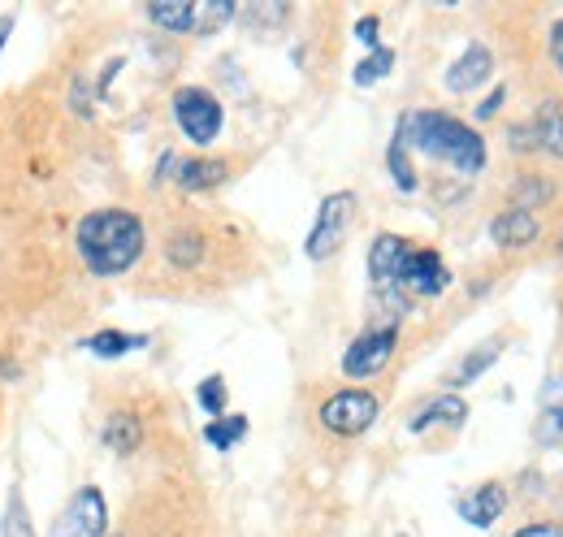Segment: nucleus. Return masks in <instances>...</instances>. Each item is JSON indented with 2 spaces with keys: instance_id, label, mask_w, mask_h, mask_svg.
<instances>
[{
  "instance_id": "1",
  "label": "nucleus",
  "mask_w": 563,
  "mask_h": 537,
  "mask_svg": "<svg viewBox=\"0 0 563 537\" xmlns=\"http://www.w3.org/2000/svg\"><path fill=\"white\" fill-rule=\"evenodd\" d=\"M74 248L82 256V265L100 277H118L126 268H135V261L147 248L143 221L131 208H96L78 221L74 230Z\"/></svg>"
},
{
  "instance_id": "2",
  "label": "nucleus",
  "mask_w": 563,
  "mask_h": 537,
  "mask_svg": "<svg viewBox=\"0 0 563 537\" xmlns=\"http://www.w3.org/2000/svg\"><path fill=\"white\" fill-rule=\"evenodd\" d=\"M399 139L404 147H417L433 161H446L455 165L460 174H482L486 169V139L473 131L468 122L460 118H446V113H433V109H417L399 122Z\"/></svg>"
},
{
  "instance_id": "3",
  "label": "nucleus",
  "mask_w": 563,
  "mask_h": 537,
  "mask_svg": "<svg viewBox=\"0 0 563 537\" xmlns=\"http://www.w3.org/2000/svg\"><path fill=\"white\" fill-rule=\"evenodd\" d=\"M412 252L408 239L399 234H377L373 248H368V277H373V291L377 299L390 308V313H404L408 308V295L399 291V268H404V256Z\"/></svg>"
},
{
  "instance_id": "4",
  "label": "nucleus",
  "mask_w": 563,
  "mask_h": 537,
  "mask_svg": "<svg viewBox=\"0 0 563 537\" xmlns=\"http://www.w3.org/2000/svg\"><path fill=\"white\" fill-rule=\"evenodd\" d=\"M352 217H355L352 191L325 196L321 208H317V226L308 230V243H303L308 261H330V256L343 248V239H347V230H352Z\"/></svg>"
},
{
  "instance_id": "5",
  "label": "nucleus",
  "mask_w": 563,
  "mask_h": 537,
  "mask_svg": "<svg viewBox=\"0 0 563 537\" xmlns=\"http://www.w3.org/2000/svg\"><path fill=\"white\" fill-rule=\"evenodd\" d=\"M174 122L191 143H212L221 134L225 113H221V100L209 87H178L174 91Z\"/></svg>"
},
{
  "instance_id": "6",
  "label": "nucleus",
  "mask_w": 563,
  "mask_h": 537,
  "mask_svg": "<svg viewBox=\"0 0 563 537\" xmlns=\"http://www.w3.org/2000/svg\"><path fill=\"white\" fill-rule=\"evenodd\" d=\"M109 534V503L96 485L74 490V498L62 507V516L53 520L48 537H104Z\"/></svg>"
},
{
  "instance_id": "7",
  "label": "nucleus",
  "mask_w": 563,
  "mask_h": 537,
  "mask_svg": "<svg viewBox=\"0 0 563 537\" xmlns=\"http://www.w3.org/2000/svg\"><path fill=\"white\" fill-rule=\"evenodd\" d=\"M377 412H382L377 395H368V391H339V395H330V399L321 403V425L330 434H339V438H355V434H364L377 420Z\"/></svg>"
},
{
  "instance_id": "8",
  "label": "nucleus",
  "mask_w": 563,
  "mask_h": 537,
  "mask_svg": "<svg viewBox=\"0 0 563 537\" xmlns=\"http://www.w3.org/2000/svg\"><path fill=\"white\" fill-rule=\"evenodd\" d=\"M395 347H399V326H382V330L360 335L352 347L343 351V373H347V377H377V373L390 364Z\"/></svg>"
},
{
  "instance_id": "9",
  "label": "nucleus",
  "mask_w": 563,
  "mask_h": 537,
  "mask_svg": "<svg viewBox=\"0 0 563 537\" xmlns=\"http://www.w3.org/2000/svg\"><path fill=\"white\" fill-rule=\"evenodd\" d=\"M451 286V268H446V261L438 256V252H408L404 256V268H399V291L412 299V295H421V299H429V295H442Z\"/></svg>"
},
{
  "instance_id": "10",
  "label": "nucleus",
  "mask_w": 563,
  "mask_h": 537,
  "mask_svg": "<svg viewBox=\"0 0 563 537\" xmlns=\"http://www.w3.org/2000/svg\"><path fill=\"white\" fill-rule=\"evenodd\" d=\"M494 74V53L486 48V44H468L464 48V57L460 62H451V69H446V91H455V96H464V91H477L482 83H490Z\"/></svg>"
},
{
  "instance_id": "11",
  "label": "nucleus",
  "mask_w": 563,
  "mask_h": 537,
  "mask_svg": "<svg viewBox=\"0 0 563 537\" xmlns=\"http://www.w3.org/2000/svg\"><path fill=\"white\" fill-rule=\"evenodd\" d=\"M503 507H507V490H503L498 481H486L482 490H473L468 498H460V516H464L473 529H490L494 520L503 516Z\"/></svg>"
},
{
  "instance_id": "12",
  "label": "nucleus",
  "mask_w": 563,
  "mask_h": 537,
  "mask_svg": "<svg viewBox=\"0 0 563 537\" xmlns=\"http://www.w3.org/2000/svg\"><path fill=\"white\" fill-rule=\"evenodd\" d=\"M490 239L498 248H529L533 239H538V217L529 212V208H507V212H498L490 226Z\"/></svg>"
},
{
  "instance_id": "13",
  "label": "nucleus",
  "mask_w": 563,
  "mask_h": 537,
  "mask_svg": "<svg viewBox=\"0 0 563 537\" xmlns=\"http://www.w3.org/2000/svg\"><path fill=\"white\" fill-rule=\"evenodd\" d=\"M538 442L563 447V377H551L542 386V407H538Z\"/></svg>"
},
{
  "instance_id": "14",
  "label": "nucleus",
  "mask_w": 563,
  "mask_h": 537,
  "mask_svg": "<svg viewBox=\"0 0 563 537\" xmlns=\"http://www.w3.org/2000/svg\"><path fill=\"white\" fill-rule=\"evenodd\" d=\"M464 420H468V403L451 391V395H438V399L424 403L421 412L408 420V429H412V434H424L429 425H464Z\"/></svg>"
},
{
  "instance_id": "15",
  "label": "nucleus",
  "mask_w": 563,
  "mask_h": 537,
  "mask_svg": "<svg viewBox=\"0 0 563 537\" xmlns=\"http://www.w3.org/2000/svg\"><path fill=\"white\" fill-rule=\"evenodd\" d=\"M104 447L113 451V456H135L143 442V425L135 412H113L109 420H104Z\"/></svg>"
},
{
  "instance_id": "16",
  "label": "nucleus",
  "mask_w": 563,
  "mask_h": 537,
  "mask_svg": "<svg viewBox=\"0 0 563 537\" xmlns=\"http://www.w3.org/2000/svg\"><path fill=\"white\" fill-rule=\"evenodd\" d=\"M174 174H178V187H183V191H209L217 183H225L230 165H225V161H212V156H196V161L174 165Z\"/></svg>"
},
{
  "instance_id": "17",
  "label": "nucleus",
  "mask_w": 563,
  "mask_h": 537,
  "mask_svg": "<svg viewBox=\"0 0 563 537\" xmlns=\"http://www.w3.org/2000/svg\"><path fill=\"white\" fill-rule=\"evenodd\" d=\"M529 131H533V147L563 156V105L560 100H547V105L533 113Z\"/></svg>"
},
{
  "instance_id": "18",
  "label": "nucleus",
  "mask_w": 563,
  "mask_h": 537,
  "mask_svg": "<svg viewBox=\"0 0 563 537\" xmlns=\"http://www.w3.org/2000/svg\"><path fill=\"white\" fill-rule=\"evenodd\" d=\"M147 18L165 31H196V0H152L147 4Z\"/></svg>"
},
{
  "instance_id": "19",
  "label": "nucleus",
  "mask_w": 563,
  "mask_h": 537,
  "mask_svg": "<svg viewBox=\"0 0 563 537\" xmlns=\"http://www.w3.org/2000/svg\"><path fill=\"white\" fill-rule=\"evenodd\" d=\"M140 347H147V335H122V330H100V335H91L82 342V351H91L100 360H118V355L140 351Z\"/></svg>"
},
{
  "instance_id": "20",
  "label": "nucleus",
  "mask_w": 563,
  "mask_h": 537,
  "mask_svg": "<svg viewBox=\"0 0 563 537\" xmlns=\"http://www.w3.org/2000/svg\"><path fill=\"white\" fill-rule=\"evenodd\" d=\"M0 537H35L31 507H26L22 490H9V503H4V516H0Z\"/></svg>"
},
{
  "instance_id": "21",
  "label": "nucleus",
  "mask_w": 563,
  "mask_h": 537,
  "mask_svg": "<svg viewBox=\"0 0 563 537\" xmlns=\"http://www.w3.org/2000/svg\"><path fill=\"white\" fill-rule=\"evenodd\" d=\"M165 256H169V265L196 268L200 261H205V234H196V230L174 234V239H169V248H165Z\"/></svg>"
},
{
  "instance_id": "22",
  "label": "nucleus",
  "mask_w": 563,
  "mask_h": 537,
  "mask_svg": "<svg viewBox=\"0 0 563 537\" xmlns=\"http://www.w3.org/2000/svg\"><path fill=\"white\" fill-rule=\"evenodd\" d=\"M386 165H390V178H395V187H399V191H417V169H412V156H408V147H404V139H399V134L390 139Z\"/></svg>"
},
{
  "instance_id": "23",
  "label": "nucleus",
  "mask_w": 563,
  "mask_h": 537,
  "mask_svg": "<svg viewBox=\"0 0 563 537\" xmlns=\"http://www.w3.org/2000/svg\"><path fill=\"white\" fill-rule=\"evenodd\" d=\"M205 438H209V447H217V451H230L234 442L247 438V416H221V420H212L209 429H205Z\"/></svg>"
},
{
  "instance_id": "24",
  "label": "nucleus",
  "mask_w": 563,
  "mask_h": 537,
  "mask_svg": "<svg viewBox=\"0 0 563 537\" xmlns=\"http://www.w3.org/2000/svg\"><path fill=\"white\" fill-rule=\"evenodd\" d=\"M494 360H498V338H490L486 347H477L460 369H455V377H451V386H468V382H477L486 369H490Z\"/></svg>"
},
{
  "instance_id": "25",
  "label": "nucleus",
  "mask_w": 563,
  "mask_h": 537,
  "mask_svg": "<svg viewBox=\"0 0 563 537\" xmlns=\"http://www.w3.org/2000/svg\"><path fill=\"white\" fill-rule=\"evenodd\" d=\"M390 66H395V53L390 48H373L360 66H355V87H373V83H382L386 74H390Z\"/></svg>"
},
{
  "instance_id": "26",
  "label": "nucleus",
  "mask_w": 563,
  "mask_h": 537,
  "mask_svg": "<svg viewBox=\"0 0 563 537\" xmlns=\"http://www.w3.org/2000/svg\"><path fill=\"white\" fill-rule=\"evenodd\" d=\"M230 18H234V0H205V4H196V31L200 35L221 31Z\"/></svg>"
},
{
  "instance_id": "27",
  "label": "nucleus",
  "mask_w": 563,
  "mask_h": 537,
  "mask_svg": "<svg viewBox=\"0 0 563 537\" xmlns=\"http://www.w3.org/2000/svg\"><path fill=\"white\" fill-rule=\"evenodd\" d=\"M196 399H200V407L209 412V416H221L225 412V382L212 373V377H205L200 382V391H196Z\"/></svg>"
},
{
  "instance_id": "28",
  "label": "nucleus",
  "mask_w": 563,
  "mask_h": 537,
  "mask_svg": "<svg viewBox=\"0 0 563 537\" xmlns=\"http://www.w3.org/2000/svg\"><path fill=\"white\" fill-rule=\"evenodd\" d=\"M377 35H382V22H377V18H360V22H355V40H360L364 48H382Z\"/></svg>"
},
{
  "instance_id": "29",
  "label": "nucleus",
  "mask_w": 563,
  "mask_h": 537,
  "mask_svg": "<svg viewBox=\"0 0 563 537\" xmlns=\"http://www.w3.org/2000/svg\"><path fill=\"white\" fill-rule=\"evenodd\" d=\"M503 100H507V87H494L490 96L482 100V109H477V122H486V118H494V113L503 109Z\"/></svg>"
},
{
  "instance_id": "30",
  "label": "nucleus",
  "mask_w": 563,
  "mask_h": 537,
  "mask_svg": "<svg viewBox=\"0 0 563 537\" xmlns=\"http://www.w3.org/2000/svg\"><path fill=\"white\" fill-rule=\"evenodd\" d=\"M507 139H511V152H529V147H533V131H529V127H511Z\"/></svg>"
},
{
  "instance_id": "31",
  "label": "nucleus",
  "mask_w": 563,
  "mask_h": 537,
  "mask_svg": "<svg viewBox=\"0 0 563 537\" xmlns=\"http://www.w3.org/2000/svg\"><path fill=\"white\" fill-rule=\"evenodd\" d=\"M511 537H563V525H525L520 534Z\"/></svg>"
},
{
  "instance_id": "32",
  "label": "nucleus",
  "mask_w": 563,
  "mask_h": 537,
  "mask_svg": "<svg viewBox=\"0 0 563 537\" xmlns=\"http://www.w3.org/2000/svg\"><path fill=\"white\" fill-rule=\"evenodd\" d=\"M551 57H555V66H560V74H563V18L551 26Z\"/></svg>"
},
{
  "instance_id": "33",
  "label": "nucleus",
  "mask_w": 563,
  "mask_h": 537,
  "mask_svg": "<svg viewBox=\"0 0 563 537\" xmlns=\"http://www.w3.org/2000/svg\"><path fill=\"white\" fill-rule=\"evenodd\" d=\"M9 35H13V13H0V53H4Z\"/></svg>"
}]
</instances>
